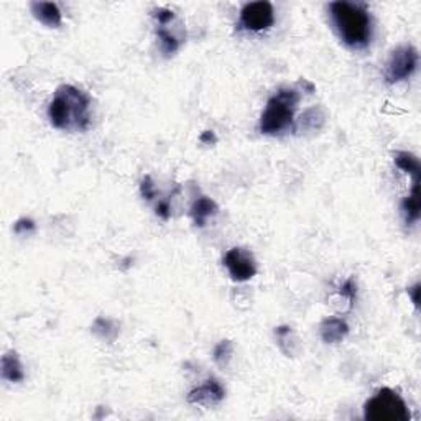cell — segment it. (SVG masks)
<instances>
[{"instance_id": "obj_1", "label": "cell", "mask_w": 421, "mask_h": 421, "mask_svg": "<svg viewBox=\"0 0 421 421\" xmlns=\"http://www.w3.org/2000/svg\"><path fill=\"white\" fill-rule=\"evenodd\" d=\"M91 100L78 87L63 84L50 102L48 119L54 129L84 132L91 125Z\"/></svg>"}, {"instance_id": "obj_2", "label": "cell", "mask_w": 421, "mask_h": 421, "mask_svg": "<svg viewBox=\"0 0 421 421\" xmlns=\"http://www.w3.org/2000/svg\"><path fill=\"white\" fill-rule=\"evenodd\" d=\"M331 19L341 40L349 48H365L372 40V19L359 3L332 2L330 6Z\"/></svg>"}, {"instance_id": "obj_3", "label": "cell", "mask_w": 421, "mask_h": 421, "mask_svg": "<svg viewBox=\"0 0 421 421\" xmlns=\"http://www.w3.org/2000/svg\"><path fill=\"white\" fill-rule=\"evenodd\" d=\"M300 100V94L293 87H280L268 99L267 107L260 117V132L265 136H277L293 124L294 111Z\"/></svg>"}, {"instance_id": "obj_4", "label": "cell", "mask_w": 421, "mask_h": 421, "mask_svg": "<svg viewBox=\"0 0 421 421\" xmlns=\"http://www.w3.org/2000/svg\"><path fill=\"white\" fill-rule=\"evenodd\" d=\"M410 416L405 400L391 389H380L364 405V418L370 421H408Z\"/></svg>"}, {"instance_id": "obj_5", "label": "cell", "mask_w": 421, "mask_h": 421, "mask_svg": "<svg viewBox=\"0 0 421 421\" xmlns=\"http://www.w3.org/2000/svg\"><path fill=\"white\" fill-rule=\"evenodd\" d=\"M418 66V52L411 45H403L390 53L385 63L384 78L389 84L405 81L416 71Z\"/></svg>"}, {"instance_id": "obj_6", "label": "cell", "mask_w": 421, "mask_h": 421, "mask_svg": "<svg viewBox=\"0 0 421 421\" xmlns=\"http://www.w3.org/2000/svg\"><path fill=\"white\" fill-rule=\"evenodd\" d=\"M275 22V12L270 2H252L241 10V25L246 30L263 32Z\"/></svg>"}, {"instance_id": "obj_7", "label": "cell", "mask_w": 421, "mask_h": 421, "mask_svg": "<svg viewBox=\"0 0 421 421\" xmlns=\"http://www.w3.org/2000/svg\"><path fill=\"white\" fill-rule=\"evenodd\" d=\"M224 265L229 272L230 279L235 281H247L254 279L257 273V265L252 254H248L244 248L234 247L227 250L224 255Z\"/></svg>"}, {"instance_id": "obj_8", "label": "cell", "mask_w": 421, "mask_h": 421, "mask_svg": "<svg viewBox=\"0 0 421 421\" xmlns=\"http://www.w3.org/2000/svg\"><path fill=\"white\" fill-rule=\"evenodd\" d=\"M226 397L224 387L219 384L216 378H208L203 385L196 387L188 393V402L193 405L214 407L221 403Z\"/></svg>"}, {"instance_id": "obj_9", "label": "cell", "mask_w": 421, "mask_h": 421, "mask_svg": "<svg viewBox=\"0 0 421 421\" xmlns=\"http://www.w3.org/2000/svg\"><path fill=\"white\" fill-rule=\"evenodd\" d=\"M30 10L38 22L50 28H58L63 22L60 7L53 2H32Z\"/></svg>"}, {"instance_id": "obj_10", "label": "cell", "mask_w": 421, "mask_h": 421, "mask_svg": "<svg viewBox=\"0 0 421 421\" xmlns=\"http://www.w3.org/2000/svg\"><path fill=\"white\" fill-rule=\"evenodd\" d=\"M319 332H321V339L324 343L336 344L349 334V326L341 318H327L319 326Z\"/></svg>"}, {"instance_id": "obj_11", "label": "cell", "mask_w": 421, "mask_h": 421, "mask_svg": "<svg viewBox=\"0 0 421 421\" xmlns=\"http://www.w3.org/2000/svg\"><path fill=\"white\" fill-rule=\"evenodd\" d=\"M0 369H2L3 380L12 382V384L22 382L25 378L23 365L19 359V354H17L15 351L6 352V356L2 357V362H0Z\"/></svg>"}, {"instance_id": "obj_12", "label": "cell", "mask_w": 421, "mask_h": 421, "mask_svg": "<svg viewBox=\"0 0 421 421\" xmlns=\"http://www.w3.org/2000/svg\"><path fill=\"white\" fill-rule=\"evenodd\" d=\"M217 204L208 196H201L193 203L189 214H191L193 221L197 227H204L209 217H214L217 214Z\"/></svg>"}, {"instance_id": "obj_13", "label": "cell", "mask_w": 421, "mask_h": 421, "mask_svg": "<svg viewBox=\"0 0 421 421\" xmlns=\"http://www.w3.org/2000/svg\"><path fill=\"white\" fill-rule=\"evenodd\" d=\"M395 165H397L402 171H405L407 175L411 176V180H413V186H420L421 166L418 158H416L413 153H408V151H397V153H395Z\"/></svg>"}, {"instance_id": "obj_14", "label": "cell", "mask_w": 421, "mask_h": 421, "mask_svg": "<svg viewBox=\"0 0 421 421\" xmlns=\"http://www.w3.org/2000/svg\"><path fill=\"white\" fill-rule=\"evenodd\" d=\"M420 186H411V195L402 201V213L407 224H413L420 219Z\"/></svg>"}, {"instance_id": "obj_15", "label": "cell", "mask_w": 421, "mask_h": 421, "mask_svg": "<svg viewBox=\"0 0 421 421\" xmlns=\"http://www.w3.org/2000/svg\"><path fill=\"white\" fill-rule=\"evenodd\" d=\"M157 36L160 40V48H162V53L165 56H171V54H175L180 50L181 40L168 28V25H158Z\"/></svg>"}, {"instance_id": "obj_16", "label": "cell", "mask_w": 421, "mask_h": 421, "mask_svg": "<svg viewBox=\"0 0 421 421\" xmlns=\"http://www.w3.org/2000/svg\"><path fill=\"white\" fill-rule=\"evenodd\" d=\"M233 352H234L233 343H230V341H221V343L216 346V349H214V360L224 367V365L229 364L230 357H233Z\"/></svg>"}, {"instance_id": "obj_17", "label": "cell", "mask_w": 421, "mask_h": 421, "mask_svg": "<svg viewBox=\"0 0 421 421\" xmlns=\"http://www.w3.org/2000/svg\"><path fill=\"white\" fill-rule=\"evenodd\" d=\"M341 296H344L346 300L349 301V305H352V301L356 300L357 296V285L356 281H354L352 279H349L346 283H344L343 286H341Z\"/></svg>"}, {"instance_id": "obj_18", "label": "cell", "mask_w": 421, "mask_h": 421, "mask_svg": "<svg viewBox=\"0 0 421 421\" xmlns=\"http://www.w3.org/2000/svg\"><path fill=\"white\" fill-rule=\"evenodd\" d=\"M153 17L157 19L158 25H168L175 20V12L168 10V8H158L153 12Z\"/></svg>"}, {"instance_id": "obj_19", "label": "cell", "mask_w": 421, "mask_h": 421, "mask_svg": "<svg viewBox=\"0 0 421 421\" xmlns=\"http://www.w3.org/2000/svg\"><path fill=\"white\" fill-rule=\"evenodd\" d=\"M140 191H142V196L145 197V199L151 201L155 197V186H153V181H151L150 176H145V178L142 180Z\"/></svg>"}, {"instance_id": "obj_20", "label": "cell", "mask_w": 421, "mask_h": 421, "mask_svg": "<svg viewBox=\"0 0 421 421\" xmlns=\"http://www.w3.org/2000/svg\"><path fill=\"white\" fill-rule=\"evenodd\" d=\"M14 229L17 234L32 233V230H35V222H33L32 219H20V221L15 224Z\"/></svg>"}, {"instance_id": "obj_21", "label": "cell", "mask_w": 421, "mask_h": 421, "mask_svg": "<svg viewBox=\"0 0 421 421\" xmlns=\"http://www.w3.org/2000/svg\"><path fill=\"white\" fill-rule=\"evenodd\" d=\"M157 216H160L162 219H170L171 216V206L168 201H160L157 204Z\"/></svg>"}, {"instance_id": "obj_22", "label": "cell", "mask_w": 421, "mask_h": 421, "mask_svg": "<svg viewBox=\"0 0 421 421\" xmlns=\"http://www.w3.org/2000/svg\"><path fill=\"white\" fill-rule=\"evenodd\" d=\"M408 293H410V296H411V301H413V305L416 306V308H418V305H420V285L416 283L413 288H410L408 290Z\"/></svg>"}, {"instance_id": "obj_23", "label": "cell", "mask_w": 421, "mask_h": 421, "mask_svg": "<svg viewBox=\"0 0 421 421\" xmlns=\"http://www.w3.org/2000/svg\"><path fill=\"white\" fill-rule=\"evenodd\" d=\"M206 140H209V142H216V137H214V133L210 132V130H208V132H204V136L201 137V142H206Z\"/></svg>"}]
</instances>
